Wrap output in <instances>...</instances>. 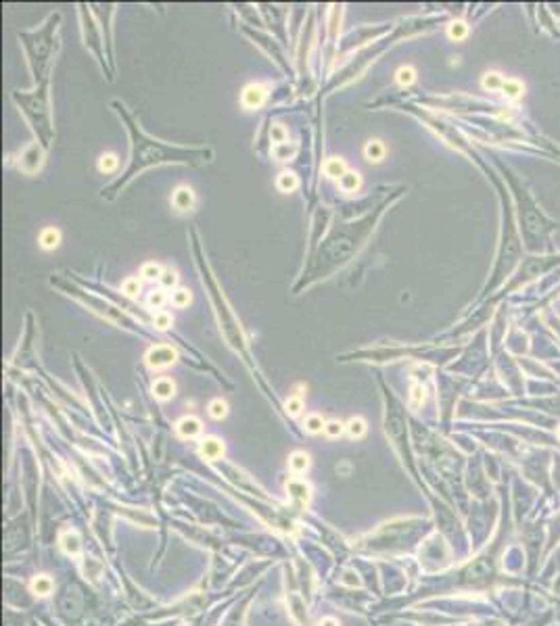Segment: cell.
Here are the masks:
<instances>
[{
    "mask_svg": "<svg viewBox=\"0 0 560 626\" xmlns=\"http://www.w3.org/2000/svg\"><path fill=\"white\" fill-rule=\"evenodd\" d=\"M270 138H272V142H274L276 146H278V144H287L289 132H287L280 123H276V125H272V128H270Z\"/></svg>",
    "mask_w": 560,
    "mask_h": 626,
    "instance_id": "obj_33",
    "label": "cell"
},
{
    "mask_svg": "<svg viewBox=\"0 0 560 626\" xmlns=\"http://www.w3.org/2000/svg\"><path fill=\"white\" fill-rule=\"evenodd\" d=\"M341 582H343L345 586H362V578H360L358 572H353V570H347V572L343 574V578H341Z\"/></svg>",
    "mask_w": 560,
    "mask_h": 626,
    "instance_id": "obj_37",
    "label": "cell"
},
{
    "mask_svg": "<svg viewBox=\"0 0 560 626\" xmlns=\"http://www.w3.org/2000/svg\"><path fill=\"white\" fill-rule=\"evenodd\" d=\"M424 399H426L424 388H422L420 384H414V386H412V393H410V405H412V407H420V405L424 403Z\"/></svg>",
    "mask_w": 560,
    "mask_h": 626,
    "instance_id": "obj_35",
    "label": "cell"
},
{
    "mask_svg": "<svg viewBox=\"0 0 560 626\" xmlns=\"http://www.w3.org/2000/svg\"><path fill=\"white\" fill-rule=\"evenodd\" d=\"M360 186H362V175L358 171H347L339 180V188L343 192H356V190H360Z\"/></svg>",
    "mask_w": 560,
    "mask_h": 626,
    "instance_id": "obj_17",
    "label": "cell"
},
{
    "mask_svg": "<svg viewBox=\"0 0 560 626\" xmlns=\"http://www.w3.org/2000/svg\"><path fill=\"white\" fill-rule=\"evenodd\" d=\"M40 246L44 250H54L59 244H61V232L57 228H44L40 232V238H38Z\"/></svg>",
    "mask_w": 560,
    "mask_h": 626,
    "instance_id": "obj_15",
    "label": "cell"
},
{
    "mask_svg": "<svg viewBox=\"0 0 560 626\" xmlns=\"http://www.w3.org/2000/svg\"><path fill=\"white\" fill-rule=\"evenodd\" d=\"M132 134H134V156H132V167L128 171L126 178H132L138 169L146 167V165H153V163H165V161H186V156L191 152H186L182 148H167L163 146L161 142H155V140H146L140 132L136 134V130L132 128Z\"/></svg>",
    "mask_w": 560,
    "mask_h": 626,
    "instance_id": "obj_1",
    "label": "cell"
},
{
    "mask_svg": "<svg viewBox=\"0 0 560 626\" xmlns=\"http://www.w3.org/2000/svg\"><path fill=\"white\" fill-rule=\"evenodd\" d=\"M207 412H209V416L213 420H224L228 416V403L224 399H213L209 403V407H207Z\"/></svg>",
    "mask_w": 560,
    "mask_h": 626,
    "instance_id": "obj_21",
    "label": "cell"
},
{
    "mask_svg": "<svg viewBox=\"0 0 560 626\" xmlns=\"http://www.w3.org/2000/svg\"><path fill=\"white\" fill-rule=\"evenodd\" d=\"M197 205V197L193 192V188L189 186H178L174 194H172V207L176 211H191Z\"/></svg>",
    "mask_w": 560,
    "mask_h": 626,
    "instance_id": "obj_6",
    "label": "cell"
},
{
    "mask_svg": "<svg viewBox=\"0 0 560 626\" xmlns=\"http://www.w3.org/2000/svg\"><path fill=\"white\" fill-rule=\"evenodd\" d=\"M117 167H119V159H117V154H113V152H105V154H101V159H99V169H101L103 173H113Z\"/></svg>",
    "mask_w": 560,
    "mask_h": 626,
    "instance_id": "obj_24",
    "label": "cell"
},
{
    "mask_svg": "<svg viewBox=\"0 0 560 626\" xmlns=\"http://www.w3.org/2000/svg\"><path fill=\"white\" fill-rule=\"evenodd\" d=\"M343 432H347V430H345V424L341 420H328L326 426H324V434L328 438H339V436H343Z\"/></svg>",
    "mask_w": 560,
    "mask_h": 626,
    "instance_id": "obj_29",
    "label": "cell"
},
{
    "mask_svg": "<svg viewBox=\"0 0 560 626\" xmlns=\"http://www.w3.org/2000/svg\"><path fill=\"white\" fill-rule=\"evenodd\" d=\"M191 290L189 288H176V290H172V295H170V303L174 305V307H178V309H182V307H189V303H191Z\"/></svg>",
    "mask_w": 560,
    "mask_h": 626,
    "instance_id": "obj_22",
    "label": "cell"
},
{
    "mask_svg": "<svg viewBox=\"0 0 560 626\" xmlns=\"http://www.w3.org/2000/svg\"><path fill=\"white\" fill-rule=\"evenodd\" d=\"M289 605H291V616H293V620H295L299 626H307V624H309V618H307V612H305V605H303L301 597L293 595L291 601H289Z\"/></svg>",
    "mask_w": 560,
    "mask_h": 626,
    "instance_id": "obj_16",
    "label": "cell"
},
{
    "mask_svg": "<svg viewBox=\"0 0 560 626\" xmlns=\"http://www.w3.org/2000/svg\"><path fill=\"white\" fill-rule=\"evenodd\" d=\"M324 426H326V422H324V418L318 416V414L307 416L305 422H303V428H305L307 434H320V432H324Z\"/></svg>",
    "mask_w": 560,
    "mask_h": 626,
    "instance_id": "obj_19",
    "label": "cell"
},
{
    "mask_svg": "<svg viewBox=\"0 0 560 626\" xmlns=\"http://www.w3.org/2000/svg\"><path fill=\"white\" fill-rule=\"evenodd\" d=\"M40 163H42V154H40L38 144H32V146H29V148L21 154V161H19L21 169L27 171V173H34V171L40 167Z\"/></svg>",
    "mask_w": 560,
    "mask_h": 626,
    "instance_id": "obj_9",
    "label": "cell"
},
{
    "mask_svg": "<svg viewBox=\"0 0 560 626\" xmlns=\"http://www.w3.org/2000/svg\"><path fill=\"white\" fill-rule=\"evenodd\" d=\"M172 324H174V318L170 316L167 311H155V316H153V326L157 328V330H167Z\"/></svg>",
    "mask_w": 560,
    "mask_h": 626,
    "instance_id": "obj_30",
    "label": "cell"
},
{
    "mask_svg": "<svg viewBox=\"0 0 560 626\" xmlns=\"http://www.w3.org/2000/svg\"><path fill=\"white\" fill-rule=\"evenodd\" d=\"M558 438H560V428H558Z\"/></svg>",
    "mask_w": 560,
    "mask_h": 626,
    "instance_id": "obj_39",
    "label": "cell"
},
{
    "mask_svg": "<svg viewBox=\"0 0 560 626\" xmlns=\"http://www.w3.org/2000/svg\"><path fill=\"white\" fill-rule=\"evenodd\" d=\"M385 152H387V148L381 140H368L364 146V156L370 163H381L385 159Z\"/></svg>",
    "mask_w": 560,
    "mask_h": 626,
    "instance_id": "obj_14",
    "label": "cell"
},
{
    "mask_svg": "<svg viewBox=\"0 0 560 626\" xmlns=\"http://www.w3.org/2000/svg\"><path fill=\"white\" fill-rule=\"evenodd\" d=\"M349 169H347V163H345V159H341V156H330V159H326V163H324V173H326V178H330V180H341L345 173H347Z\"/></svg>",
    "mask_w": 560,
    "mask_h": 626,
    "instance_id": "obj_11",
    "label": "cell"
},
{
    "mask_svg": "<svg viewBox=\"0 0 560 626\" xmlns=\"http://www.w3.org/2000/svg\"><path fill=\"white\" fill-rule=\"evenodd\" d=\"M309 465H312V461H309V455H307L305 451H295V453L289 457V469H291L295 476L305 474L307 469H309Z\"/></svg>",
    "mask_w": 560,
    "mask_h": 626,
    "instance_id": "obj_13",
    "label": "cell"
},
{
    "mask_svg": "<svg viewBox=\"0 0 560 626\" xmlns=\"http://www.w3.org/2000/svg\"><path fill=\"white\" fill-rule=\"evenodd\" d=\"M153 395L159 401H170L176 395V384L172 378H157L153 382Z\"/></svg>",
    "mask_w": 560,
    "mask_h": 626,
    "instance_id": "obj_12",
    "label": "cell"
},
{
    "mask_svg": "<svg viewBox=\"0 0 560 626\" xmlns=\"http://www.w3.org/2000/svg\"><path fill=\"white\" fill-rule=\"evenodd\" d=\"M395 80H397L399 86H410V84H414V80H416V69L410 67V65L399 67L397 73H395Z\"/></svg>",
    "mask_w": 560,
    "mask_h": 626,
    "instance_id": "obj_26",
    "label": "cell"
},
{
    "mask_svg": "<svg viewBox=\"0 0 560 626\" xmlns=\"http://www.w3.org/2000/svg\"><path fill=\"white\" fill-rule=\"evenodd\" d=\"M318 626H341V624H339V620H337V618L326 616V618H322V620L318 622Z\"/></svg>",
    "mask_w": 560,
    "mask_h": 626,
    "instance_id": "obj_38",
    "label": "cell"
},
{
    "mask_svg": "<svg viewBox=\"0 0 560 626\" xmlns=\"http://www.w3.org/2000/svg\"><path fill=\"white\" fill-rule=\"evenodd\" d=\"M345 430H347V434H349L351 438H362V436L366 434V430H368V424H366L364 418H351V420L345 424Z\"/></svg>",
    "mask_w": 560,
    "mask_h": 626,
    "instance_id": "obj_20",
    "label": "cell"
},
{
    "mask_svg": "<svg viewBox=\"0 0 560 626\" xmlns=\"http://www.w3.org/2000/svg\"><path fill=\"white\" fill-rule=\"evenodd\" d=\"M176 432L182 438H197L203 432V422L195 416H184L182 420L176 422Z\"/></svg>",
    "mask_w": 560,
    "mask_h": 626,
    "instance_id": "obj_8",
    "label": "cell"
},
{
    "mask_svg": "<svg viewBox=\"0 0 560 626\" xmlns=\"http://www.w3.org/2000/svg\"><path fill=\"white\" fill-rule=\"evenodd\" d=\"M29 589H32V593L38 595V597H50L52 591H54V580L48 574H38V576H34L32 582H29Z\"/></svg>",
    "mask_w": 560,
    "mask_h": 626,
    "instance_id": "obj_10",
    "label": "cell"
},
{
    "mask_svg": "<svg viewBox=\"0 0 560 626\" xmlns=\"http://www.w3.org/2000/svg\"><path fill=\"white\" fill-rule=\"evenodd\" d=\"M504 82H506V80H504L500 73L489 71V73H485V77H483V88H485V90H502Z\"/></svg>",
    "mask_w": 560,
    "mask_h": 626,
    "instance_id": "obj_28",
    "label": "cell"
},
{
    "mask_svg": "<svg viewBox=\"0 0 560 626\" xmlns=\"http://www.w3.org/2000/svg\"><path fill=\"white\" fill-rule=\"evenodd\" d=\"M178 359V353L167 344H155L146 351V365L151 369H165Z\"/></svg>",
    "mask_w": 560,
    "mask_h": 626,
    "instance_id": "obj_2",
    "label": "cell"
},
{
    "mask_svg": "<svg viewBox=\"0 0 560 626\" xmlns=\"http://www.w3.org/2000/svg\"><path fill=\"white\" fill-rule=\"evenodd\" d=\"M59 545L67 555L71 557H80L82 555V537L78 530H63L59 537Z\"/></svg>",
    "mask_w": 560,
    "mask_h": 626,
    "instance_id": "obj_7",
    "label": "cell"
},
{
    "mask_svg": "<svg viewBox=\"0 0 560 626\" xmlns=\"http://www.w3.org/2000/svg\"><path fill=\"white\" fill-rule=\"evenodd\" d=\"M163 271H165V269H163L159 263H144V265L140 267V276H142L144 280H161Z\"/></svg>",
    "mask_w": 560,
    "mask_h": 626,
    "instance_id": "obj_27",
    "label": "cell"
},
{
    "mask_svg": "<svg viewBox=\"0 0 560 626\" xmlns=\"http://www.w3.org/2000/svg\"><path fill=\"white\" fill-rule=\"evenodd\" d=\"M165 301H167V297H165L163 290H153V292L148 295V299H146V305H148L151 309H161V307L165 305Z\"/></svg>",
    "mask_w": 560,
    "mask_h": 626,
    "instance_id": "obj_34",
    "label": "cell"
},
{
    "mask_svg": "<svg viewBox=\"0 0 560 626\" xmlns=\"http://www.w3.org/2000/svg\"><path fill=\"white\" fill-rule=\"evenodd\" d=\"M199 453H201V457H205L207 461H217V459L224 457L226 447H224V443L220 441V438H215V436H205L203 441H201V445H199Z\"/></svg>",
    "mask_w": 560,
    "mask_h": 626,
    "instance_id": "obj_5",
    "label": "cell"
},
{
    "mask_svg": "<svg viewBox=\"0 0 560 626\" xmlns=\"http://www.w3.org/2000/svg\"><path fill=\"white\" fill-rule=\"evenodd\" d=\"M266 101H268V88L264 84H249L240 94V103L249 111L259 109Z\"/></svg>",
    "mask_w": 560,
    "mask_h": 626,
    "instance_id": "obj_4",
    "label": "cell"
},
{
    "mask_svg": "<svg viewBox=\"0 0 560 626\" xmlns=\"http://www.w3.org/2000/svg\"><path fill=\"white\" fill-rule=\"evenodd\" d=\"M522 84L520 82H516V80H506L504 82V86H502V94L506 99H512V101H516V99H520L522 96Z\"/></svg>",
    "mask_w": 560,
    "mask_h": 626,
    "instance_id": "obj_23",
    "label": "cell"
},
{
    "mask_svg": "<svg viewBox=\"0 0 560 626\" xmlns=\"http://www.w3.org/2000/svg\"><path fill=\"white\" fill-rule=\"evenodd\" d=\"M159 282H161V286H163V288H172V290H176V284H178V276H176V271H172V269H165Z\"/></svg>",
    "mask_w": 560,
    "mask_h": 626,
    "instance_id": "obj_36",
    "label": "cell"
},
{
    "mask_svg": "<svg viewBox=\"0 0 560 626\" xmlns=\"http://www.w3.org/2000/svg\"><path fill=\"white\" fill-rule=\"evenodd\" d=\"M285 409H287V414L291 416V418H297V416H301V412H303V399L301 397H289L287 399V403H285Z\"/></svg>",
    "mask_w": 560,
    "mask_h": 626,
    "instance_id": "obj_31",
    "label": "cell"
},
{
    "mask_svg": "<svg viewBox=\"0 0 560 626\" xmlns=\"http://www.w3.org/2000/svg\"><path fill=\"white\" fill-rule=\"evenodd\" d=\"M121 292L126 297H138L140 295V280L138 278H126L121 284Z\"/></svg>",
    "mask_w": 560,
    "mask_h": 626,
    "instance_id": "obj_32",
    "label": "cell"
},
{
    "mask_svg": "<svg viewBox=\"0 0 560 626\" xmlns=\"http://www.w3.org/2000/svg\"><path fill=\"white\" fill-rule=\"evenodd\" d=\"M297 186H299L297 175H295V173H289V171L280 173V175H278V180H276V188H278L280 192H285V194H289V192L297 190Z\"/></svg>",
    "mask_w": 560,
    "mask_h": 626,
    "instance_id": "obj_18",
    "label": "cell"
},
{
    "mask_svg": "<svg viewBox=\"0 0 560 626\" xmlns=\"http://www.w3.org/2000/svg\"><path fill=\"white\" fill-rule=\"evenodd\" d=\"M447 36H450L452 40H456V42L464 40L466 36H469V25H466L464 21H454V23H450V27H447Z\"/></svg>",
    "mask_w": 560,
    "mask_h": 626,
    "instance_id": "obj_25",
    "label": "cell"
},
{
    "mask_svg": "<svg viewBox=\"0 0 560 626\" xmlns=\"http://www.w3.org/2000/svg\"><path fill=\"white\" fill-rule=\"evenodd\" d=\"M285 488H287L289 499L297 507H307L309 505V501H312V484L309 482H305L301 478H289Z\"/></svg>",
    "mask_w": 560,
    "mask_h": 626,
    "instance_id": "obj_3",
    "label": "cell"
}]
</instances>
